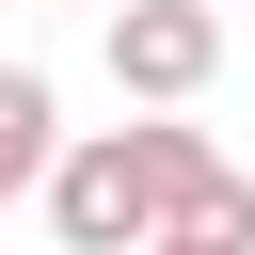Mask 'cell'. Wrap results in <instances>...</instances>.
I'll use <instances>...</instances> for the list:
<instances>
[{
  "label": "cell",
  "instance_id": "6da1fadb",
  "mask_svg": "<svg viewBox=\"0 0 255 255\" xmlns=\"http://www.w3.org/2000/svg\"><path fill=\"white\" fill-rule=\"evenodd\" d=\"M207 159H223L207 128H80V143L48 159V223H64V255H143Z\"/></svg>",
  "mask_w": 255,
  "mask_h": 255
},
{
  "label": "cell",
  "instance_id": "7a4b0ae2",
  "mask_svg": "<svg viewBox=\"0 0 255 255\" xmlns=\"http://www.w3.org/2000/svg\"><path fill=\"white\" fill-rule=\"evenodd\" d=\"M112 80H128L143 112L207 96V80H223V16H207V0H112Z\"/></svg>",
  "mask_w": 255,
  "mask_h": 255
},
{
  "label": "cell",
  "instance_id": "3957f363",
  "mask_svg": "<svg viewBox=\"0 0 255 255\" xmlns=\"http://www.w3.org/2000/svg\"><path fill=\"white\" fill-rule=\"evenodd\" d=\"M48 159H64V96H48L32 64H0V207L48 191Z\"/></svg>",
  "mask_w": 255,
  "mask_h": 255
},
{
  "label": "cell",
  "instance_id": "277c9868",
  "mask_svg": "<svg viewBox=\"0 0 255 255\" xmlns=\"http://www.w3.org/2000/svg\"><path fill=\"white\" fill-rule=\"evenodd\" d=\"M143 255H223V239H191V223H159V239H143Z\"/></svg>",
  "mask_w": 255,
  "mask_h": 255
}]
</instances>
